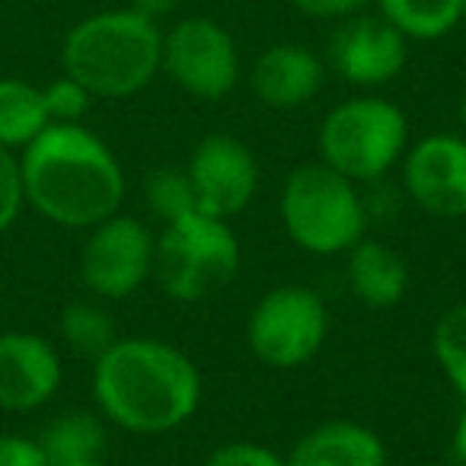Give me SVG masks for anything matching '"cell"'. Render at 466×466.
Wrapping results in <instances>:
<instances>
[{"instance_id":"6da1fadb","label":"cell","mask_w":466,"mask_h":466,"mask_svg":"<svg viewBox=\"0 0 466 466\" xmlns=\"http://www.w3.org/2000/svg\"><path fill=\"white\" fill-rule=\"evenodd\" d=\"M201 370L179 345L116 339L93 361V400L109 425L131 434H169L201 406Z\"/></svg>"},{"instance_id":"7a4b0ae2","label":"cell","mask_w":466,"mask_h":466,"mask_svg":"<svg viewBox=\"0 0 466 466\" xmlns=\"http://www.w3.org/2000/svg\"><path fill=\"white\" fill-rule=\"evenodd\" d=\"M26 205L67 230H90L122 211L125 169L112 147L77 125H48L20 154Z\"/></svg>"},{"instance_id":"3957f363","label":"cell","mask_w":466,"mask_h":466,"mask_svg":"<svg viewBox=\"0 0 466 466\" xmlns=\"http://www.w3.org/2000/svg\"><path fill=\"white\" fill-rule=\"evenodd\" d=\"M163 65V29L131 7L99 10L67 29L61 71L93 99H128L147 90Z\"/></svg>"},{"instance_id":"277c9868","label":"cell","mask_w":466,"mask_h":466,"mask_svg":"<svg viewBox=\"0 0 466 466\" xmlns=\"http://www.w3.org/2000/svg\"><path fill=\"white\" fill-rule=\"evenodd\" d=\"M279 218L294 247L310 256H342L368 237V208L358 186L323 160L288 173Z\"/></svg>"},{"instance_id":"5b68a950","label":"cell","mask_w":466,"mask_h":466,"mask_svg":"<svg viewBox=\"0 0 466 466\" xmlns=\"http://www.w3.org/2000/svg\"><path fill=\"white\" fill-rule=\"evenodd\" d=\"M243 249L230 220L192 211L163 224L154 249V279L176 304H198L218 294L240 272Z\"/></svg>"},{"instance_id":"8992f818","label":"cell","mask_w":466,"mask_h":466,"mask_svg":"<svg viewBox=\"0 0 466 466\" xmlns=\"http://www.w3.org/2000/svg\"><path fill=\"white\" fill-rule=\"evenodd\" d=\"M409 147V118L393 99L358 93L326 112L319 125V160L351 179L377 182L402 160Z\"/></svg>"},{"instance_id":"52a82bcc","label":"cell","mask_w":466,"mask_h":466,"mask_svg":"<svg viewBox=\"0 0 466 466\" xmlns=\"http://www.w3.org/2000/svg\"><path fill=\"white\" fill-rule=\"evenodd\" d=\"M329 336L326 300L307 285H279L256 300L247 319V342L256 361L275 370L304 368Z\"/></svg>"},{"instance_id":"ba28073f","label":"cell","mask_w":466,"mask_h":466,"mask_svg":"<svg viewBox=\"0 0 466 466\" xmlns=\"http://www.w3.org/2000/svg\"><path fill=\"white\" fill-rule=\"evenodd\" d=\"M160 74L188 96L218 103L240 84V48L211 16H186L163 33Z\"/></svg>"},{"instance_id":"9c48e42d","label":"cell","mask_w":466,"mask_h":466,"mask_svg":"<svg viewBox=\"0 0 466 466\" xmlns=\"http://www.w3.org/2000/svg\"><path fill=\"white\" fill-rule=\"evenodd\" d=\"M157 233L131 214H112L90 227L80 249V281L99 300H125L154 279Z\"/></svg>"},{"instance_id":"30bf717a","label":"cell","mask_w":466,"mask_h":466,"mask_svg":"<svg viewBox=\"0 0 466 466\" xmlns=\"http://www.w3.org/2000/svg\"><path fill=\"white\" fill-rule=\"evenodd\" d=\"M186 176L195 205L211 218L230 220L259 192V160L233 135H208L195 144Z\"/></svg>"},{"instance_id":"8fae6325","label":"cell","mask_w":466,"mask_h":466,"mask_svg":"<svg viewBox=\"0 0 466 466\" xmlns=\"http://www.w3.org/2000/svg\"><path fill=\"white\" fill-rule=\"evenodd\" d=\"M409 61V39L380 14L345 16L329 35V67L358 90L393 84Z\"/></svg>"},{"instance_id":"7c38bea8","label":"cell","mask_w":466,"mask_h":466,"mask_svg":"<svg viewBox=\"0 0 466 466\" xmlns=\"http://www.w3.org/2000/svg\"><path fill=\"white\" fill-rule=\"evenodd\" d=\"M406 195L431 218H466V137L434 131L402 154Z\"/></svg>"},{"instance_id":"4fadbf2b","label":"cell","mask_w":466,"mask_h":466,"mask_svg":"<svg viewBox=\"0 0 466 466\" xmlns=\"http://www.w3.org/2000/svg\"><path fill=\"white\" fill-rule=\"evenodd\" d=\"M65 380L61 355L39 332H0V409L35 412L55 400Z\"/></svg>"},{"instance_id":"5bb4252c","label":"cell","mask_w":466,"mask_h":466,"mask_svg":"<svg viewBox=\"0 0 466 466\" xmlns=\"http://www.w3.org/2000/svg\"><path fill=\"white\" fill-rule=\"evenodd\" d=\"M326 84V61L300 42H275L256 55L249 90L268 109L307 106Z\"/></svg>"},{"instance_id":"9a60e30c","label":"cell","mask_w":466,"mask_h":466,"mask_svg":"<svg viewBox=\"0 0 466 466\" xmlns=\"http://www.w3.org/2000/svg\"><path fill=\"white\" fill-rule=\"evenodd\" d=\"M288 466H387V444L380 434L351 419H332L310 428L291 453Z\"/></svg>"},{"instance_id":"2e32d148","label":"cell","mask_w":466,"mask_h":466,"mask_svg":"<svg viewBox=\"0 0 466 466\" xmlns=\"http://www.w3.org/2000/svg\"><path fill=\"white\" fill-rule=\"evenodd\" d=\"M349 262H345V281L355 300L374 310H387L396 307L409 291V266L393 247L383 240H370L361 237L355 247L349 249Z\"/></svg>"},{"instance_id":"e0dca14e","label":"cell","mask_w":466,"mask_h":466,"mask_svg":"<svg viewBox=\"0 0 466 466\" xmlns=\"http://www.w3.org/2000/svg\"><path fill=\"white\" fill-rule=\"evenodd\" d=\"M35 441L52 466L96 463L106 453V419L90 409H67L55 415Z\"/></svg>"},{"instance_id":"ac0fdd59","label":"cell","mask_w":466,"mask_h":466,"mask_svg":"<svg viewBox=\"0 0 466 466\" xmlns=\"http://www.w3.org/2000/svg\"><path fill=\"white\" fill-rule=\"evenodd\" d=\"M52 125L42 86L20 77H0V147L23 150Z\"/></svg>"},{"instance_id":"d6986e66","label":"cell","mask_w":466,"mask_h":466,"mask_svg":"<svg viewBox=\"0 0 466 466\" xmlns=\"http://www.w3.org/2000/svg\"><path fill=\"white\" fill-rule=\"evenodd\" d=\"M377 14L409 42H438L463 23V0H374Z\"/></svg>"},{"instance_id":"ffe728a7","label":"cell","mask_w":466,"mask_h":466,"mask_svg":"<svg viewBox=\"0 0 466 466\" xmlns=\"http://www.w3.org/2000/svg\"><path fill=\"white\" fill-rule=\"evenodd\" d=\"M61 339L71 351H77L80 358L96 361L103 351L112 349V342L118 339L116 319L96 300H74L61 310L58 319Z\"/></svg>"},{"instance_id":"44dd1931","label":"cell","mask_w":466,"mask_h":466,"mask_svg":"<svg viewBox=\"0 0 466 466\" xmlns=\"http://www.w3.org/2000/svg\"><path fill=\"white\" fill-rule=\"evenodd\" d=\"M431 355L451 387L466 402V300L453 304L434 319L431 329Z\"/></svg>"},{"instance_id":"7402d4cb","label":"cell","mask_w":466,"mask_h":466,"mask_svg":"<svg viewBox=\"0 0 466 466\" xmlns=\"http://www.w3.org/2000/svg\"><path fill=\"white\" fill-rule=\"evenodd\" d=\"M144 201H147L150 214H154L160 224H173V220L198 211L186 169H169V167L154 169V173L144 179Z\"/></svg>"},{"instance_id":"603a6c76","label":"cell","mask_w":466,"mask_h":466,"mask_svg":"<svg viewBox=\"0 0 466 466\" xmlns=\"http://www.w3.org/2000/svg\"><path fill=\"white\" fill-rule=\"evenodd\" d=\"M42 99H46V109L52 125H77L84 122V116L90 112L93 96L84 84H77L74 77H67L61 71V77H55L52 84L42 86Z\"/></svg>"},{"instance_id":"cb8c5ba5","label":"cell","mask_w":466,"mask_h":466,"mask_svg":"<svg viewBox=\"0 0 466 466\" xmlns=\"http://www.w3.org/2000/svg\"><path fill=\"white\" fill-rule=\"evenodd\" d=\"M26 208L23 192V169L16 150L0 147V233H7Z\"/></svg>"},{"instance_id":"d4e9b609","label":"cell","mask_w":466,"mask_h":466,"mask_svg":"<svg viewBox=\"0 0 466 466\" xmlns=\"http://www.w3.org/2000/svg\"><path fill=\"white\" fill-rule=\"evenodd\" d=\"M205 466H288L285 457L256 441H227L208 453Z\"/></svg>"},{"instance_id":"484cf974","label":"cell","mask_w":466,"mask_h":466,"mask_svg":"<svg viewBox=\"0 0 466 466\" xmlns=\"http://www.w3.org/2000/svg\"><path fill=\"white\" fill-rule=\"evenodd\" d=\"M0 466H52L39 441L23 434H0Z\"/></svg>"},{"instance_id":"4316f807","label":"cell","mask_w":466,"mask_h":466,"mask_svg":"<svg viewBox=\"0 0 466 466\" xmlns=\"http://www.w3.org/2000/svg\"><path fill=\"white\" fill-rule=\"evenodd\" d=\"M294 10H300L304 16H313V20H345V16H355L361 10H368L374 0H288Z\"/></svg>"},{"instance_id":"83f0119b","label":"cell","mask_w":466,"mask_h":466,"mask_svg":"<svg viewBox=\"0 0 466 466\" xmlns=\"http://www.w3.org/2000/svg\"><path fill=\"white\" fill-rule=\"evenodd\" d=\"M125 7L137 10V14H144L147 20H157V23H160L163 16H169L176 7H179V0H128Z\"/></svg>"},{"instance_id":"f1b7e54d","label":"cell","mask_w":466,"mask_h":466,"mask_svg":"<svg viewBox=\"0 0 466 466\" xmlns=\"http://www.w3.org/2000/svg\"><path fill=\"white\" fill-rule=\"evenodd\" d=\"M453 457H457L460 466H466V406L460 412L457 425H453Z\"/></svg>"},{"instance_id":"f546056e","label":"cell","mask_w":466,"mask_h":466,"mask_svg":"<svg viewBox=\"0 0 466 466\" xmlns=\"http://www.w3.org/2000/svg\"><path fill=\"white\" fill-rule=\"evenodd\" d=\"M80 466H109L106 460H96V463H80Z\"/></svg>"},{"instance_id":"4dcf8cb0","label":"cell","mask_w":466,"mask_h":466,"mask_svg":"<svg viewBox=\"0 0 466 466\" xmlns=\"http://www.w3.org/2000/svg\"><path fill=\"white\" fill-rule=\"evenodd\" d=\"M463 23H466V0H463Z\"/></svg>"}]
</instances>
